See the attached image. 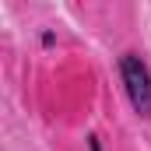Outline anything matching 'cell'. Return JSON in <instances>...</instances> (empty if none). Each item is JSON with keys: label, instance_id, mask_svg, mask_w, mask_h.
I'll return each instance as SVG.
<instances>
[{"label": "cell", "instance_id": "1", "mask_svg": "<svg viewBox=\"0 0 151 151\" xmlns=\"http://www.w3.org/2000/svg\"><path fill=\"white\" fill-rule=\"evenodd\" d=\"M119 77H123V91L134 106V113L141 119H151V70L137 53H123L119 56Z\"/></svg>", "mask_w": 151, "mask_h": 151}, {"label": "cell", "instance_id": "2", "mask_svg": "<svg viewBox=\"0 0 151 151\" xmlns=\"http://www.w3.org/2000/svg\"><path fill=\"white\" fill-rule=\"evenodd\" d=\"M88 148H91V151H102V144H99V137H95V134L88 137Z\"/></svg>", "mask_w": 151, "mask_h": 151}]
</instances>
